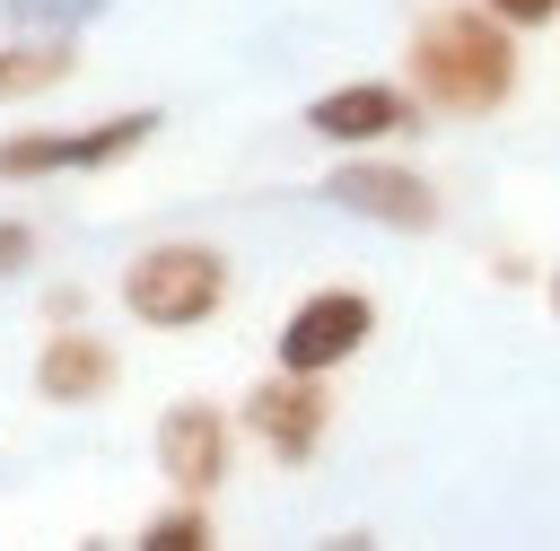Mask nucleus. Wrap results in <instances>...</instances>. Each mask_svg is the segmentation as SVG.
<instances>
[{"label":"nucleus","instance_id":"obj_1","mask_svg":"<svg viewBox=\"0 0 560 551\" xmlns=\"http://www.w3.org/2000/svg\"><path fill=\"white\" fill-rule=\"evenodd\" d=\"M402 87L420 96V114H446V122H490L516 105L525 87V52H516V26L490 17L481 0H446L411 26L402 44Z\"/></svg>","mask_w":560,"mask_h":551},{"label":"nucleus","instance_id":"obj_2","mask_svg":"<svg viewBox=\"0 0 560 551\" xmlns=\"http://www.w3.org/2000/svg\"><path fill=\"white\" fill-rule=\"evenodd\" d=\"M228 289H236L228 254H219V245H192V236L149 245V254L122 262V306H131V324H149V332H192V324H210V315L228 306Z\"/></svg>","mask_w":560,"mask_h":551},{"label":"nucleus","instance_id":"obj_3","mask_svg":"<svg viewBox=\"0 0 560 551\" xmlns=\"http://www.w3.org/2000/svg\"><path fill=\"white\" fill-rule=\"evenodd\" d=\"M158 140V105H122L96 114L79 131H9L0 140V184H44V175H105L122 157H140Z\"/></svg>","mask_w":560,"mask_h":551},{"label":"nucleus","instance_id":"obj_4","mask_svg":"<svg viewBox=\"0 0 560 551\" xmlns=\"http://www.w3.org/2000/svg\"><path fill=\"white\" fill-rule=\"evenodd\" d=\"M368 341H376V297H368L359 280H324V289H306V297L280 315L271 367H289V376H332V367H350Z\"/></svg>","mask_w":560,"mask_h":551},{"label":"nucleus","instance_id":"obj_5","mask_svg":"<svg viewBox=\"0 0 560 551\" xmlns=\"http://www.w3.org/2000/svg\"><path fill=\"white\" fill-rule=\"evenodd\" d=\"M324 201L350 210V219H368V227H394V236H429V227L446 219V192H438L420 166H402V157H359V149H341V157L324 166Z\"/></svg>","mask_w":560,"mask_h":551},{"label":"nucleus","instance_id":"obj_6","mask_svg":"<svg viewBox=\"0 0 560 551\" xmlns=\"http://www.w3.org/2000/svg\"><path fill=\"white\" fill-rule=\"evenodd\" d=\"M236 429L271 455V464H315L324 455V437H332V376H289V367H271L245 402H236Z\"/></svg>","mask_w":560,"mask_h":551},{"label":"nucleus","instance_id":"obj_7","mask_svg":"<svg viewBox=\"0 0 560 551\" xmlns=\"http://www.w3.org/2000/svg\"><path fill=\"white\" fill-rule=\"evenodd\" d=\"M158 472L175 499H219L236 472V411H219L210 394H184L158 411Z\"/></svg>","mask_w":560,"mask_h":551},{"label":"nucleus","instance_id":"obj_8","mask_svg":"<svg viewBox=\"0 0 560 551\" xmlns=\"http://www.w3.org/2000/svg\"><path fill=\"white\" fill-rule=\"evenodd\" d=\"M306 131L332 140V149H376V140L420 131V96L402 79H341V87L306 96Z\"/></svg>","mask_w":560,"mask_h":551},{"label":"nucleus","instance_id":"obj_9","mask_svg":"<svg viewBox=\"0 0 560 551\" xmlns=\"http://www.w3.org/2000/svg\"><path fill=\"white\" fill-rule=\"evenodd\" d=\"M114 376H122V359H114V341H96L88 324H52V332H44V350H35V394H44V402H61V411L105 402V394H114Z\"/></svg>","mask_w":560,"mask_h":551},{"label":"nucleus","instance_id":"obj_10","mask_svg":"<svg viewBox=\"0 0 560 551\" xmlns=\"http://www.w3.org/2000/svg\"><path fill=\"white\" fill-rule=\"evenodd\" d=\"M210 542H219L210 499H175L166 516H149V525H140V551H210Z\"/></svg>","mask_w":560,"mask_h":551},{"label":"nucleus","instance_id":"obj_11","mask_svg":"<svg viewBox=\"0 0 560 551\" xmlns=\"http://www.w3.org/2000/svg\"><path fill=\"white\" fill-rule=\"evenodd\" d=\"M0 17L26 35H79L88 17H105V0H0Z\"/></svg>","mask_w":560,"mask_h":551},{"label":"nucleus","instance_id":"obj_12","mask_svg":"<svg viewBox=\"0 0 560 551\" xmlns=\"http://www.w3.org/2000/svg\"><path fill=\"white\" fill-rule=\"evenodd\" d=\"M481 9H490V17H508L516 35H534V26H551V17H560V0H481Z\"/></svg>","mask_w":560,"mask_h":551},{"label":"nucleus","instance_id":"obj_13","mask_svg":"<svg viewBox=\"0 0 560 551\" xmlns=\"http://www.w3.org/2000/svg\"><path fill=\"white\" fill-rule=\"evenodd\" d=\"M26 262H35V227H26V219H0V280L26 271Z\"/></svg>","mask_w":560,"mask_h":551},{"label":"nucleus","instance_id":"obj_14","mask_svg":"<svg viewBox=\"0 0 560 551\" xmlns=\"http://www.w3.org/2000/svg\"><path fill=\"white\" fill-rule=\"evenodd\" d=\"M79 315H88L79 289H44V324H79Z\"/></svg>","mask_w":560,"mask_h":551},{"label":"nucleus","instance_id":"obj_15","mask_svg":"<svg viewBox=\"0 0 560 551\" xmlns=\"http://www.w3.org/2000/svg\"><path fill=\"white\" fill-rule=\"evenodd\" d=\"M490 271H499V280H534V262H525L516 245H499V254H490Z\"/></svg>","mask_w":560,"mask_h":551},{"label":"nucleus","instance_id":"obj_16","mask_svg":"<svg viewBox=\"0 0 560 551\" xmlns=\"http://www.w3.org/2000/svg\"><path fill=\"white\" fill-rule=\"evenodd\" d=\"M542 306H551V315H560V262H551V271H542Z\"/></svg>","mask_w":560,"mask_h":551}]
</instances>
